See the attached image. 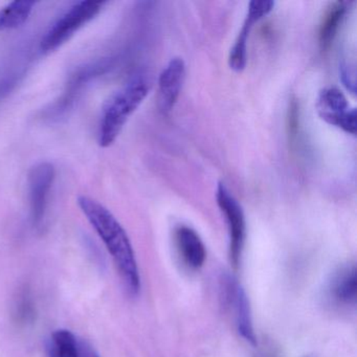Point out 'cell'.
Here are the masks:
<instances>
[{
    "mask_svg": "<svg viewBox=\"0 0 357 357\" xmlns=\"http://www.w3.org/2000/svg\"><path fill=\"white\" fill-rule=\"evenodd\" d=\"M77 204L106 246L127 291L137 296L141 289V277L132 244L124 227L98 200L81 195L77 199Z\"/></svg>",
    "mask_w": 357,
    "mask_h": 357,
    "instance_id": "cell-1",
    "label": "cell"
},
{
    "mask_svg": "<svg viewBox=\"0 0 357 357\" xmlns=\"http://www.w3.org/2000/svg\"><path fill=\"white\" fill-rule=\"evenodd\" d=\"M150 91V83L144 77L131 80L114 93L104 106L99 128V144L108 148L116 141L127 121L137 112Z\"/></svg>",
    "mask_w": 357,
    "mask_h": 357,
    "instance_id": "cell-2",
    "label": "cell"
},
{
    "mask_svg": "<svg viewBox=\"0 0 357 357\" xmlns=\"http://www.w3.org/2000/svg\"><path fill=\"white\" fill-rule=\"evenodd\" d=\"M103 1H80L75 3L47 31L40 43L43 53L56 51L68 43L79 30L95 20L103 9Z\"/></svg>",
    "mask_w": 357,
    "mask_h": 357,
    "instance_id": "cell-3",
    "label": "cell"
},
{
    "mask_svg": "<svg viewBox=\"0 0 357 357\" xmlns=\"http://www.w3.org/2000/svg\"><path fill=\"white\" fill-rule=\"evenodd\" d=\"M114 66L112 58H101L89 63L83 64L77 68L68 79L63 93L57 101L54 102L49 108L45 110L43 116L49 120H58L74 107L77 100L82 95L83 91L89 86V83L106 74Z\"/></svg>",
    "mask_w": 357,
    "mask_h": 357,
    "instance_id": "cell-4",
    "label": "cell"
},
{
    "mask_svg": "<svg viewBox=\"0 0 357 357\" xmlns=\"http://www.w3.org/2000/svg\"><path fill=\"white\" fill-rule=\"evenodd\" d=\"M56 179V168L52 162H41L31 168L28 175L29 200L33 227L45 225L50 197Z\"/></svg>",
    "mask_w": 357,
    "mask_h": 357,
    "instance_id": "cell-5",
    "label": "cell"
},
{
    "mask_svg": "<svg viewBox=\"0 0 357 357\" xmlns=\"http://www.w3.org/2000/svg\"><path fill=\"white\" fill-rule=\"evenodd\" d=\"M216 198L229 227V258L233 266L237 268L245 240V216L242 206L225 183H219L217 185Z\"/></svg>",
    "mask_w": 357,
    "mask_h": 357,
    "instance_id": "cell-6",
    "label": "cell"
},
{
    "mask_svg": "<svg viewBox=\"0 0 357 357\" xmlns=\"http://www.w3.org/2000/svg\"><path fill=\"white\" fill-rule=\"evenodd\" d=\"M317 108L321 120L349 135H356V109L349 108L348 100L340 89L335 87L323 89L317 98Z\"/></svg>",
    "mask_w": 357,
    "mask_h": 357,
    "instance_id": "cell-7",
    "label": "cell"
},
{
    "mask_svg": "<svg viewBox=\"0 0 357 357\" xmlns=\"http://www.w3.org/2000/svg\"><path fill=\"white\" fill-rule=\"evenodd\" d=\"M275 5V1L271 0L250 1L243 26L229 52V66L234 72L240 73L245 68L248 62V40L250 32L257 22L273 11Z\"/></svg>",
    "mask_w": 357,
    "mask_h": 357,
    "instance_id": "cell-8",
    "label": "cell"
},
{
    "mask_svg": "<svg viewBox=\"0 0 357 357\" xmlns=\"http://www.w3.org/2000/svg\"><path fill=\"white\" fill-rule=\"evenodd\" d=\"M185 77V64L181 58L175 57L165 66L158 78V108L169 114L176 105Z\"/></svg>",
    "mask_w": 357,
    "mask_h": 357,
    "instance_id": "cell-9",
    "label": "cell"
},
{
    "mask_svg": "<svg viewBox=\"0 0 357 357\" xmlns=\"http://www.w3.org/2000/svg\"><path fill=\"white\" fill-rule=\"evenodd\" d=\"M225 288H227V298L229 304L233 305L235 310L236 325L240 335L250 342L252 346H256L257 338L252 325V312H250V301L241 285L234 281L231 278H227Z\"/></svg>",
    "mask_w": 357,
    "mask_h": 357,
    "instance_id": "cell-10",
    "label": "cell"
},
{
    "mask_svg": "<svg viewBox=\"0 0 357 357\" xmlns=\"http://www.w3.org/2000/svg\"><path fill=\"white\" fill-rule=\"evenodd\" d=\"M175 242L179 256L191 269H199L206 262V252L204 242L191 227L181 225L175 229Z\"/></svg>",
    "mask_w": 357,
    "mask_h": 357,
    "instance_id": "cell-11",
    "label": "cell"
},
{
    "mask_svg": "<svg viewBox=\"0 0 357 357\" xmlns=\"http://www.w3.org/2000/svg\"><path fill=\"white\" fill-rule=\"evenodd\" d=\"M348 6L349 3L340 0L332 1L328 5L319 24V43L321 51H328L335 40L348 11Z\"/></svg>",
    "mask_w": 357,
    "mask_h": 357,
    "instance_id": "cell-12",
    "label": "cell"
},
{
    "mask_svg": "<svg viewBox=\"0 0 357 357\" xmlns=\"http://www.w3.org/2000/svg\"><path fill=\"white\" fill-rule=\"evenodd\" d=\"M36 3L34 1H13L0 9V32L14 30L26 24Z\"/></svg>",
    "mask_w": 357,
    "mask_h": 357,
    "instance_id": "cell-13",
    "label": "cell"
},
{
    "mask_svg": "<svg viewBox=\"0 0 357 357\" xmlns=\"http://www.w3.org/2000/svg\"><path fill=\"white\" fill-rule=\"evenodd\" d=\"M334 298L342 304H354L356 302L357 275L355 265L344 267L336 275L332 284Z\"/></svg>",
    "mask_w": 357,
    "mask_h": 357,
    "instance_id": "cell-14",
    "label": "cell"
},
{
    "mask_svg": "<svg viewBox=\"0 0 357 357\" xmlns=\"http://www.w3.org/2000/svg\"><path fill=\"white\" fill-rule=\"evenodd\" d=\"M77 342L78 338L70 330H56L47 347L49 357H78Z\"/></svg>",
    "mask_w": 357,
    "mask_h": 357,
    "instance_id": "cell-15",
    "label": "cell"
},
{
    "mask_svg": "<svg viewBox=\"0 0 357 357\" xmlns=\"http://www.w3.org/2000/svg\"><path fill=\"white\" fill-rule=\"evenodd\" d=\"M300 128V105L298 100L292 97L288 104L287 116H286V129H287L288 142L294 145L298 139Z\"/></svg>",
    "mask_w": 357,
    "mask_h": 357,
    "instance_id": "cell-16",
    "label": "cell"
},
{
    "mask_svg": "<svg viewBox=\"0 0 357 357\" xmlns=\"http://www.w3.org/2000/svg\"><path fill=\"white\" fill-rule=\"evenodd\" d=\"M18 77L10 76L0 79V101L5 99L17 85Z\"/></svg>",
    "mask_w": 357,
    "mask_h": 357,
    "instance_id": "cell-17",
    "label": "cell"
},
{
    "mask_svg": "<svg viewBox=\"0 0 357 357\" xmlns=\"http://www.w3.org/2000/svg\"><path fill=\"white\" fill-rule=\"evenodd\" d=\"M340 76L344 86L354 95L355 93V76L354 73L351 72L350 68L346 64H342L340 68Z\"/></svg>",
    "mask_w": 357,
    "mask_h": 357,
    "instance_id": "cell-18",
    "label": "cell"
},
{
    "mask_svg": "<svg viewBox=\"0 0 357 357\" xmlns=\"http://www.w3.org/2000/svg\"><path fill=\"white\" fill-rule=\"evenodd\" d=\"M77 351H78V357H100L95 348L85 340L78 338Z\"/></svg>",
    "mask_w": 357,
    "mask_h": 357,
    "instance_id": "cell-19",
    "label": "cell"
}]
</instances>
